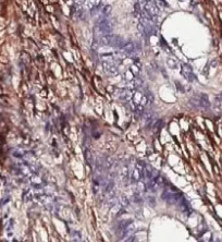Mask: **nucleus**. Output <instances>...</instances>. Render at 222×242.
<instances>
[{
    "instance_id": "5",
    "label": "nucleus",
    "mask_w": 222,
    "mask_h": 242,
    "mask_svg": "<svg viewBox=\"0 0 222 242\" xmlns=\"http://www.w3.org/2000/svg\"><path fill=\"white\" fill-rule=\"evenodd\" d=\"M109 10H111V7H110V6H107V7H105L104 8V10H102V13H104V14H109Z\"/></svg>"
},
{
    "instance_id": "4",
    "label": "nucleus",
    "mask_w": 222,
    "mask_h": 242,
    "mask_svg": "<svg viewBox=\"0 0 222 242\" xmlns=\"http://www.w3.org/2000/svg\"><path fill=\"white\" fill-rule=\"evenodd\" d=\"M140 170H135L134 175H133V180H134V181H138V180H140Z\"/></svg>"
},
{
    "instance_id": "6",
    "label": "nucleus",
    "mask_w": 222,
    "mask_h": 242,
    "mask_svg": "<svg viewBox=\"0 0 222 242\" xmlns=\"http://www.w3.org/2000/svg\"><path fill=\"white\" fill-rule=\"evenodd\" d=\"M85 156H86V160H87L88 162H90V159H92V156H90V154H89V152H88V150H86L85 151Z\"/></svg>"
},
{
    "instance_id": "2",
    "label": "nucleus",
    "mask_w": 222,
    "mask_h": 242,
    "mask_svg": "<svg viewBox=\"0 0 222 242\" xmlns=\"http://www.w3.org/2000/svg\"><path fill=\"white\" fill-rule=\"evenodd\" d=\"M182 74L186 77L188 81H193L194 80V74L192 72V69H191L190 65H182Z\"/></svg>"
},
{
    "instance_id": "3",
    "label": "nucleus",
    "mask_w": 222,
    "mask_h": 242,
    "mask_svg": "<svg viewBox=\"0 0 222 242\" xmlns=\"http://www.w3.org/2000/svg\"><path fill=\"white\" fill-rule=\"evenodd\" d=\"M123 49H124L126 53L131 54V53H133L135 49H136V47H135V45L133 44V43H127V44H125V45H124Z\"/></svg>"
},
{
    "instance_id": "7",
    "label": "nucleus",
    "mask_w": 222,
    "mask_h": 242,
    "mask_svg": "<svg viewBox=\"0 0 222 242\" xmlns=\"http://www.w3.org/2000/svg\"><path fill=\"white\" fill-rule=\"evenodd\" d=\"M168 62H169V65L171 68H175V67H177V61H175V60H173V63H172V60L169 59V61H168Z\"/></svg>"
},
{
    "instance_id": "1",
    "label": "nucleus",
    "mask_w": 222,
    "mask_h": 242,
    "mask_svg": "<svg viewBox=\"0 0 222 242\" xmlns=\"http://www.w3.org/2000/svg\"><path fill=\"white\" fill-rule=\"evenodd\" d=\"M190 104L194 107H202V108H209L210 104L207 96L205 94H199L198 96H195L190 99Z\"/></svg>"
},
{
    "instance_id": "8",
    "label": "nucleus",
    "mask_w": 222,
    "mask_h": 242,
    "mask_svg": "<svg viewBox=\"0 0 222 242\" xmlns=\"http://www.w3.org/2000/svg\"><path fill=\"white\" fill-rule=\"evenodd\" d=\"M216 100H219V102H222V94L217 95V97H216Z\"/></svg>"
}]
</instances>
